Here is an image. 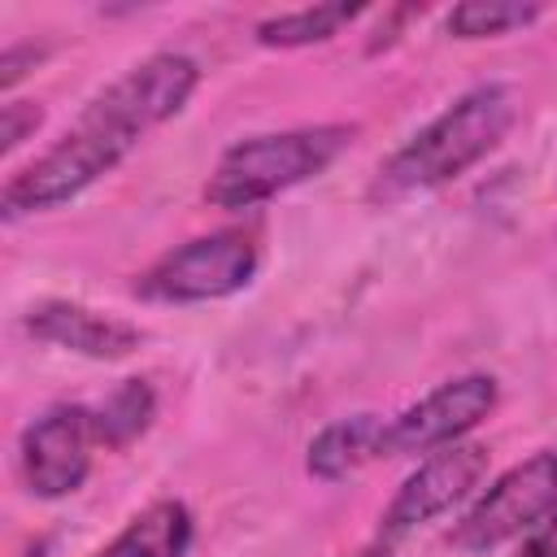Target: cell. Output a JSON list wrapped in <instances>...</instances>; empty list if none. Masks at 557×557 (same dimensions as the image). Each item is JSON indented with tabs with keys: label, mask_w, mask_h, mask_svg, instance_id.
Instances as JSON below:
<instances>
[{
	"label": "cell",
	"mask_w": 557,
	"mask_h": 557,
	"mask_svg": "<svg viewBox=\"0 0 557 557\" xmlns=\"http://www.w3.org/2000/svg\"><path fill=\"white\" fill-rule=\"evenodd\" d=\"M352 135H357V126L322 122V126H296V131L239 139L218 157V165L205 183V200L226 213L265 205L283 191L318 178L326 165H335V157L352 144Z\"/></svg>",
	"instance_id": "3"
},
{
	"label": "cell",
	"mask_w": 557,
	"mask_h": 557,
	"mask_svg": "<svg viewBox=\"0 0 557 557\" xmlns=\"http://www.w3.org/2000/svg\"><path fill=\"white\" fill-rule=\"evenodd\" d=\"M348 557H392L383 544H370V548H357V553H348Z\"/></svg>",
	"instance_id": "17"
},
{
	"label": "cell",
	"mask_w": 557,
	"mask_h": 557,
	"mask_svg": "<svg viewBox=\"0 0 557 557\" xmlns=\"http://www.w3.org/2000/svg\"><path fill=\"white\" fill-rule=\"evenodd\" d=\"M44 122V109L35 100H9L4 113H0V152L9 157L13 148H22Z\"/></svg>",
	"instance_id": "15"
},
{
	"label": "cell",
	"mask_w": 557,
	"mask_h": 557,
	"mask_svg": "<svg viewBox=\"0 0 557 557\" xmlns=\"http://www.w3.org/2000/svg\"><path fill=\"white\" fill-rule=\"evenodd\" d=\"M196 83H200V65L183 52H152L139 65H131L78 113V122L52 148H44L35 161H26L17 174L4 178L0 191L4 222H17L26 213H48L83 196L148 131L183 113Z\"/></svg>",
	"instance_id": "1"
},
{
	"label": "cell",
	"mask_w": 557,
	"mask_h": 557,
	"mask_svg": "<svg viewBox=\"0 0 557 557\" xmlns=\"http://www.w3.org/2000/svg\"><path fill=\"white\" fill-rule=\"evenodd\" d=\"M513 557H557V509L522 540V548H518Z\"/></svg>",
	"instance_id": "16"
},
{
	"label": "cell",
	"mask_w": 557,
	"mask_h": 557,
	"mask_svg": "<svg viewBox=\"0 0 557 557\" xmlns=\"http://www.w3.org/2000/svg\"><path fill=\"white\" fill-rule=\"evenodd\" d=\"M96 418L83 405H52L44 409L17 444L22 483L39 500H61L78 492L91 474V448H96Z\"/></svg>",
	"instance_id": "7"
},
{
	"label": "cell",
	"mask_w": 557,
	"mask_h": 557,
	"mask_svg": "<svg viewBox=\"0 0 557 557\" xmlns=\"http://www.w3.org/2000/svg\"><path fill=\"white\" fill-rule=\"evenodd\" d=\"M91 418H96V440H100L104 448H126V444H135V440L152 426V418H157V396H152V387H148L144 379H122V383L91 409Z\"/></svg>",
	"instance_id": "12"
},
{
	"label": "cell",
	"mask_w": 557,
	"mask_h": 557,
	"mask_svg": "<svg viewBox=\"0 0 557 557\" xmlns=\"http://www.w3.org/2000/svg\"><path fill=\"white\" fill-rule=\"evenodd\" d=\"M540 4H518V0H466L448 13V35L453 39H500L509 30H522L540 17Z\"/></svg>",
	"instance_id": "14"
},
{
	"label": "cell",
	"mask_w": 557,
	"mask_h": 557,
	"mask_svg": "<svg viewBox=\"0 0 557 557\" xmlns=\"http://www.w3.org/2000/svg\"><path fill=\"white\" fill-rule=\"evenodd\" d=\"M44 553H48V540H39V544H30V548H26L22 557H44Z\"/></svg>",
	"instance_id": "18"
},
{
	"label": "cell",
	"mask_w": 557,
	"mask_h": 557,
	"mask_svg": "<svg viewBox=\"0 0 557 557\" xmlns=\"http://www.w3.org/2000/svg\"><path fill=\"white\" fill-rule=\"evenodd\" d=\"M496 379L492 374H461L426 392L418 405L400 409L392 422H383L379 457H418L448 444H461L492 409H496Z\"/></svg>",
	"instance_id": "6"
},
{
	"label": "cell",
	"mask_w": 557,
	"mask_h": 557,
	"mask_svg": "<svg viewBox=\"0 0 557 557\" xmlns=\"http://www.w3.org/2000/svg\"><path fill=\"white\" fill-rule=\"evenodd\" d=\"M357 13H361V4H309V9H292V13H278V17L257 22V44H265V48H309V44H322V39L339 35Z\"/></svg>",
	"instance_id": "13"
},
{
	"label": "cell",
	"mask_w": 557,
	"mask_h": 557,
	"mask_svg": "<svg viewBox=\"0 0 557 557\" xmlns=\"http://www.w3.org/2000/svg\"><path fill=\"white\" fill-rule=\"evenodd\" d=\"M187 548H191V509L183 500H152L96 557H187Z\"/></svg>",
	"instance_id": "11"
},
{
	"label": "cell",
	"mask_w": 557,
	"mask_h": 557,
	"mask_svg": "<svg viewBox=\"0 0 557 557\" xmlns=\"http://www.w3.org/2000/svg\"><path fill=\"white\" fill-rule=\"evenodd\" d=\"M379 444H383V418H374V413L335 418L309 440L305 470L322 483H339V479L357 474L370 457H379Z\"/></svg>",
	"instance_id": "10"
},
{
	"label": "cell",
	"mask_w": 557,
	"mask_h": 557,
	"mask_svg": "<svg viewBox=\"0 0 557 557\" xmlns=\"http://www.w3.org/2000/svg\"><path fill=\"white\" fill-rule=\"evenodd\" d=\"M513 91L505 83H483L457 96L440 117L409 135L370 178V205H400L409 196L435 191L479 165L513 126Z\"/></svg>",
	"instance_id": "2"
},
{
	"label": "cell",
	"mask_w": 557,
	"mask_h": 557,
	"mask_svg": "<svg viewBox=\"0 0 557 557\" xmlns=\"http://www.w3.org/2000/svg\"><path fill=\"white\" fill-rule=\"evenodd\" d=\"M26 331L52 348L91 357V361H122L139 348V326L113 313H96L74 300H39L26 309Z\"/></svg>",
	"instance_id": "9"
},
{
	"label": "cell",
	"mask_w": 557,
	"mask_h": 557,
	"mask_svg": "<svg viewBox=\"0 0 557 557\" xmlns=\"http://www.w3.org/2000/svg\"><path fill=\"white\" fill-rule=\"evenodd\" d=\"M557 509V453H531L527 461L509 466L453 527V548L461 553H492L527 531H535Z\"/></svg>",
	"instance_id": "5"
},
{
	"label": "cell",
	"mask_w": 557,
	"mask_h": 557,
	"mask_svg": "<svg viewBox=\"0 0 557 557\" xmlns=\"http://www.w3.org/2000/svg\"><path fill=\"white\" fill-rule=\"evenodd\" d=\"M257 261H261L257 239L244 226H226V231L196 235V239L161 252L135 278V296L157 300V305L222 300V296H235L252 283Z\"/></svg>",
	"instance_id": "4"
},
{
	"label": "cell",
	"mask_w": 557,
	"mask_h": 557,
	"mask_svg": "<svg viewBox=\"0 0 557 557\" xmlns=\"http://www.w3.org/2000/svg\"><path fill=\"white\" fill-rule=\"evenodd\" d=\"M487 461H492V453L483 444H466V440L422 457L418 470L396 487V496L387 500V509L379 518L383 540H400V535L426 527L431 518L448 513L453 505H461L483 483Z\"/></svg>",
	"instance_id": "8"
}]
</instances>
